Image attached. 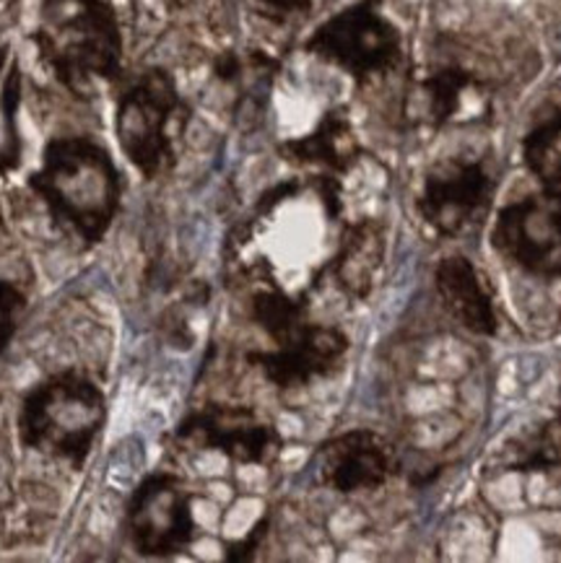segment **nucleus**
I'll return each mask as SVG.
<instances>
[{
    "label": "nucleus",
    "mask_w": 561,
    "mask_h": 563,
    "mask_svg": "<svg viewBox=\"0 0 561 563\" xmlns=\"http://www.w3.org/2000/svg\"><path fill=\"white\" fill-rule=\"evenodd\" d=\"M50 216L84 242H102L120 208V175L110 154L89 139H57L29 179Z\"/></svg>",
    "instance_id": "1"
},
{
    "label": "nucleus",
    "mask_w": 561,
    "mask_h": 563,
    "mask_svg": "<svg viewBox=\"0 0 561 563\" xmlns=\"http://www.w3.org/2000/svg\"><path fill=\"white\" fill-rule=\"evenodd\" d=\"M37 47L66 89L91 97L120 74V24L107 0H42Z\"/></svg>",
    "instance_id": "2"
},
{
    "label": "nucleus",
    "mask_w": 561,
    "mask_h": 563,
    "mask_svg": "<svg viewBox=\"0 0 561 563\" xmlns=\"http://www.w3.org/2000/svg\"><path fill=\"white\" fill-rule=\"evenodd\" d=\"M107 416L105 393L81 372H57L24 397L19 439L29 450L81 467Z\"/></svg>",
    "instance_id": "3"
},
{
    "label": "nucleus",
    "mask_w": 561,
    "mask_h": 563,
    "mask_svg": "<svg viewBox=\"0 0 561 563\" xmlns=\"http://www.w3.org/2000/svg\"><path fill=\"white\" fill-rule=\"evenodd\" d=\"M185 122L187 110L172 76L148 70L122 93L118 141L135 169L146 177H160L175 164Z\"/></svg>",
    "instance_id": "4"
},
{
    "label": "nucleus",
    "mask_w": 561,
    "mask_h": 563,
    "mask_svg": "<svg viewBox=\"0 0 561 563\" xmlns=\"http://www.w3.org/2000/svg\"><path fill=\"white\" fill-rule=\"evenodd\" d=\"M309 53L338 65L356 81L385 76L400 60V32L380 0H359L326 21L307 42Z\"/></svg>",
    "instance_id": "5"
},
{
    "label": "nucleus",
    "mask_w": 561,
    "mask_h": 563,
    "mask_svg": "<svg viewBox=\"0 0 561 563\" xmlns=\"http://www.w3.org/2000/svg\"><path fill=\"white\" fill-rule=\"evenodd\" d=\"M494 250L538 278L561 276V190L528 195L502 208L492 231Z\"/></svg>",
    "instance_id": "6"
},
{
    "label": "nucleus",
    "mask_w": 561,
    "mask_h": 563,
    "mask_svg": "<svg viewBox=\"0 0 561 563\" xmlns=\"http://www.w3.org/2000/svg\"><path fill=\"white\" fill-rule=\"evenodd\" d=\"M494 190L496 175L486 158H448L424 177L419 211L437 234L455 236L486 213Z\"/></svg>",
    "instance_id": "7"
},
{
    "label": "nucleus",
    "mask_w": 561,
    "mask_h": 563,
    "mask_svg": "<svg viewBox=\"0 0 561 563\" xmlns=\"http://www.w3.org/2000/svg\"><path fill=\"white\" fill-rule=\"evenodd\" d=\"M128 532L143 555L185 551L196 538V517L183 481L167 473L148 475L128 504Z\"/></svg>",
    "instance_id": "8"
},
{
    "label": "nucleus",
    "mask_w": 561,
    "mask_h": 563,
    "mask_svg": "<svg viewBox=\"0 0 561 563\" xmlns=\"http://www.w3.org/2000/svg\"><path fill=\"white\" fill-rule=\"evenodd\" d=\"M177 437L196 450L227 454L240 465H268L280 450V437L271 421L244 406H206L179 423Z\"/></svg>",
    "instance_id": "9"
},
{
    "label": "nucleus",
    "mask_w": 561,
    "mask_h": 563,
    "mask_svg": "<svg viewBox=\"0 0 561 563\" xmlns=\"http://www.w3.org/2000/svg\"><path fill=\"white\" fill-rule=\"evenodd\" d=\"M492 112L488 86L460 65L429 70L411 86L406 99L408 120L424 128L473 125Z\"/></svg>",
    "instance_id": "10"
},
{
    "label": "nucleus",
    "mask_w": 561,
    "mask_h": 563,
    "mask_svg": "<svg viewBox=\"0 0 561 563\" xmlns=\"http://www.w3.org/2000/svg\"><path fill=\"white\" fill-rule=\"evenodd\" d=\"M349 351V338L338 328L309 322L292 341L276 343L271 351H253L250 364L278 389H301L328 377Z\"/></svg>",
    "instance_id": "11"
},
{
    "label": "nucleus",
    "mask_w": 561,
    "mask_h": 563,
    "mask_svg": "<svg viewBox=\"0 0 561 563\" xmlns=\"http://www.w3.org/2000/svg\"><path fill=\"white\" fill-rule=\"evenodd\" d=\"M315 471L322 486L338 494L374 490L385 486L395 473V450L385 437L374 431H346L320 446Z\"/></svg>",
    "instance_id": "12"
},
{
    "label": "nucleus",
    "mask_w": 561,
    "mask_h": 563,
    "mask_svg": "<svg viewBox=\"0 0 561 563\" xmlns=\"http://www.w3.org/2000/svg\"><path fill=\"white\" fill-rule=\"evenodd\" d=\"M435 286L452 320L476 335L496 333L499 322H496L492 294L471 260L463 255L444 257L435 271Z\"/></svg>",
    "instance_id": "13"
},
{
    "label": "nucleus",
    "mask_w": 561,
    "mask_h": 563,
    "mask_svg": "<svg viewBox=\"0 0 561 563\" xmlns=\"http://www.w3.org/2000/svg\"><path fill=\"white\" fill-rule=\"evenodd\" d=\"M385 260V231L374 221H359L343 234L333 265L338 288L351 299H366L372 294L377 273Z\"/></svg>",
    "instance_id": "14"
},
{
    "label": "nucleus",
    "mask_w": 561,
    "mask_h": 563,
    "mask_svg": "<svg viewBox=\"0 0 561 563\" xmlns=\"http://www.w3.org/2000/svg\"><path fill=\"white\" fill-rule=\"evenodd\" d=\"M284 154L292 162L312 164V167L346 172L359 156V141L343 112H330L320 120V125L305 139L286 143Z\"/></svg>",
    "instance_id": "15"
},
{
    "label": "nucleus",
    "mask_w": 561,
    "mask_h": 563,
    "mask_svg": "<svg viewBox=\"0 0 561 563\" xmlns=\"http://www.w3.org/2000/svg\"><path fill=\"white\" fill-rule=\"evenodd\" d=\"M253 317L273 343H286L307 328L305 305L278 288H263L253 296Z\"/></svg>",
    "instance_id": "16"
},
{
    "label": "nucleus",
    "mask_w": 561,
    "mask_h": 563,
    "mask_svg": "<svg viewBox=\"0 0 561 563\" xmlns=\"http://www.w3.org/2000/svg\"><path fill=\"white\" fill-rule=\"evenodd\" d=\"M507 465L513 471H553L561 467V410L549 421L522 434L507 450Z\"/></svg>",
    "instance_id": "17"
},
{
    "label": "nucleus",
    "mask_w": 561,
    "mask_h": 563,
    "mask_svg": "<svg viewBox=\"0 0 561 563\" xmlns=\"http://www.w3.org/2000/svg\"><path fill=\"white\" fill-rule=\"evenodd\" d=\"M522 158L546 187L561 185V112L530 130L522 141Z\"/></svg>",
    "instance_id": "18"
},
{
    "label": "nucleus",
    "mask_w": 561,
    "mask_h": 563,
    "mask_svg": "<svg viewBox=\"0 0 561 563\" xmlns=\"http://www.w3.org/2000/svg\"><path fill=\"white\" fill-rule=\"evenodd\" d=\"M26 299L9 280H0V356L9 349L16 335L21 317H24Z\"/></svg>",
    "instance_id": "19"
},
{
    "label": "nucleus",
    "mask_w": 561,
    "mask_h": 563,
    "mask_svg": "<svg viewBox=\"0 0 561 563\" xmlns=\"http://www.w3.org/2000/svg\"><path fill=\"white\" fill-rule=\"evenodd\" d=\"M273 16H294V13L309 11V0H257Z\"/></svg>",
    "instance_id": "20"
},
{
    "label": "nucleus",
    "mask_w": 561,
    "mask_h": 563,
    "mask_svg": "<svg viewBox=\"0 0 561 563\" xmlns=\"http://www.w3.org/2000/svg\"><path fill=\"white\" fill-rule=\"evenodd\" d=\"M6 55H9V49H6L3 42H0V70H3V65H6Z\"/></svg>",
    "instance_id": "21"
},
{
    "label": "nucleus",
    "mask_w": 561,
    "mask_h": 563,
    "mask_svg": "<svg viewBox=\"0 0 561 563\" xmlns=\"http://www.w3.org/2000/svg\"><path fill=\"white\" fill-rule=\"evenodd\" d=\"M559 410H561V402H559Z\"/></svg>",
    "instance_id": "22"
}]
</instances>
